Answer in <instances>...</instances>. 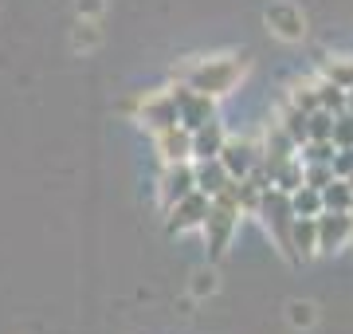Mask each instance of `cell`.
Wrapping results in <instances>:
<instances>
[{"label": "cell", "mask_w": 353, "mask_h": 334, "mask_svg": "<svg viewBox=\"0 0 353 334\" xmlns=\"http://www.w3.org/2000/svg\"><path fill=\"white\" fill-rule=\"evenodd\" d=\"M224 141H228V130H224V122H220V118L204 122L201 130H192V161H208V157H220Z\"/></svg>", "instance_id": "4fadbf2b"}, {"label": "cell", "mask_w": 353, "mask_h": 334, "mask_svg": "<svg viewBox=\"0 0 353 334\" xmlns=\"http://www.w3.org/2000/svg\"><path fill=\"white\" fill-rule=\"evenodd\" d=\"M240 197H236V181L228 185L224 193L212 197V205H208V217H204L201 232H204V248H208V256L220 259L232 248V236H236V228H240Z\"/></svg>", "instance_id": "7a4b0ae2"}, {"label": "cell", "mask_w": 353, "mask_h": 334, "mask_svg": "<svg viewBox=\"0 0 353 334\" xmlns=\"http://www.w3.org/2000/svg\"><path fill=\"white\" fill-rule=\"evenodd\" d=\"M334 110H326V106H318V110H310V138H330L334 141Z\"/></svg>", "instance_id": "d4e9b609"}, {"label": "cell", "mask_w": 353, "mask_h": 334, "mask_svg": "<svg viewBox=\"0 0 353 334\" xmlns=\"http://www.w3.org/2000/svg\"><path fill=\"white\" fill-rule=\"evenodd\" d=\"M173 99H176V122H181V126L201 130L204 122L216 118V99L204 95V90H192V87H185V83H176Z\"/></svg>", "instance_id": "8992f818"}, {"label": "cell", "mask_w": 353, "mask_h": 334, "mask_svg": "<svg viewBox=\"0 0 353 334\" xmlns=\"http://www.w3.org/2000/svg\"><path fill=\"white\" fill-rule=\"evenodd\" d=\"M275 122L290 134V141H294V146H303V141L310 138V115H306V110H299L294 103H283V110H279Z\"/></svg>", "instance_id": "2e32d148"}, {"label": "cell", "mask_w": 353, "mask_h": 334, "mask_svg": "<svg viewBox=\"0 0 353 334\" xmlns=\"http://www.w3.org/2000/svg\"><path fill=\"white\" fill-rule=\"evenodd\" d=\"M153 146H157V154H161L165 166H173V161H192V130L173 122V126H165L153 134Z\"/></svg>", "instance_id": "8fae6325"}, {"label": "cell", "mask_w": 353, "mask_h": 334, "mask_svg": "<svg viewBox=\"0 0 353 334\" xmlns=\"http://www.w3.org/2000/svg\"><path fill=\"white\" fill-rule=\"evenodd\" d=\"M330 166H334V177H350L353 173V146H338Z\"/></svg>", "instance_id": "4316f807"}, {"label": "cell", "mask_w": 353, "mask_h": 334, "mask_svg": "<svg viewBox=\"0 0 353 334\" xmlns=\"http://www.w3.org/2000/svg\"><path fill=\"white\" fill-rule=\"evenodd\" d=\"M259 154H263V161H259V166H263V169H267V177H271V173H275V169L287 161V157L299 154V146L290 141V134L279 126V122H271V126H267L263 146H259Z\"/></svg>", "instance_id": "7c38bea8"}, {"label": "cell", "mask_w": 353, "mask_h": 334, "mask_svg": "<svg viewBox=\"0 0 353 334\" xmlns=\"http://www.w3.org/2000/svg\"><path fill=\"white\" fill-rule=\"evenodd\" d=\"M334 146H353V115L350 110H341L334 118Z\"/></svg>", "instance_id": "484cf974"}, {"label": "cell", "mask_w": 353, "mask_h": 334, "mask_svg": "<svg viewBox=\"0 0 353 334\" xmlns=\"http://www.w3.org/2000/svg\"><path fill=\"white\" fill-rule=\"evenodd\" d=\"M126 110H134V118H138L145 130H165L176 122V99H173V87L165 90H145V95H138L134 103H126Z\"/></svg>", "instance_id": "277c9868"}, {"label": "cell", "mask_w": 353, "mask_h": 334, "mask_svg": "<svg viewBox=\"0 0 353 334\" xmlns=\"http://www.w3.org/2000/svg\"><path fill=\"white\" fill-rule=\"evenodd\" d=\"M192 169H196V189L201 193H208V197H216V193H224L228 185H232V173L224 169V161L220 157H208V161H192Z\"/></svg>", "instance_id": "9a60e30c"}, {"label": "cell", "mask_w": 353, "mask_h": 334, "mask_svg": "<svg viewBox=\"0 0 353 334\" xmlns=\"http://www.w3.org/2000/svg\"><path fill=\"white\" fill-rule=\"evenodd\" d=\"M353 240V213H322L318 217V252H341Z\"/></svg>", "instance_id": "30bf717a"}, {"label": "cell", "mask_w": 353, "mask_h": 334, "mask_svg": "<svg viewBox=\"0 0 353 334\" xmlns=\"http://www.w3.org/2000/svg\"><path fill=\"white\" fill-rule=\"evenodd\" d=\"M322 79H330L341 90H350L353 87V55H330L326 63H322Z\"/></svg>", "instance_id": "d6986e66"}, {"label": "cell", "mask_w": 353, "mask_h": 334, "mask_svg": "<svg viewBox=\"0 0 353 334\" xmlns=\"http://www.w3.org/2000/svg\"><path fill=\"white\" fill-rule=\"evenodd\" d=\"M350 213H353V208H350Z\"/></svg>", "instance_id": "d6a6232c"}, {"label": "cell", "mask_w": 353, "mask_h": 334, "mask_svg": "<svg viewBox=\"0 0 353 334\" xmlns=\"http://www.w3.org/2000/svg\"><path fill=\"white\" fill-rule=\"evenodd\" d=\"M220 161H224V169L232 173V177L240 181V177H252V169L263 161V154H259V146H255V141L232 138V134H228L224 150H220Z\"/></svg>", "instance_id": "9c48e42d"}, {"label": "cell", "mask_w": 353, "mask_h": 334, "mask_svg": "<svg viewBox=\"0 0 353 334\" xmlns=\"http://www.w3.org/2000/svg\"><path fill=\"white\" fill-rule=\"evenodd\" d=\"M290 322L294 326H310L314 322V307L310 303H290Z\"/></svg>", "instance_id": "f546056e"}, {"label": "cell", "mask_w": 353, "mask_h": 334, "mask_svg": "<svg viewBox=\"0 0 353 334\" xmlns=\"http://www.w3.org/2000/svg\"><path fill=\"white\" fill-rule=\"evenodd\" d=\"M287 103H294L299 110H306V115H310V110H318V87H314V83H303V79H294V83H290Z\"/></svg>", "instance_id": "7402d4cb"}, {"label": "cell", "mask_w": 353, "mask_h": 334, "mask_svg": "<svg viewBox=\"0 0 353 334\" xmlns=\"http://www.w3.org/2000/svg\"><path fill=\"white\" fill-rule=\"evenodd\" d=\"M102 8H106V0H75V12L79 20H99Z\"/></svg>", "instance_id": "f1b7e54d"}, {"label": "cell", "mask_w": 353, "mask_h": 334, "mask_svg": "<svg viewBox=\"0 0 353 334\" xmlns=\"http://www.w3.org/2000/svg\"><path fill=\"white\" fill-rule=\"evenodd\" d=\"M290 208H294V217H322L326 205H322V189L314 185H299L294 193H290Z\"/></svg>", "instance_id": "e0dca14e"}, {"label": "cell", "mask_w": 353, "mask_h": 334, "mask_svg": "<svg viewBox=\"0 0 353 334\" xmlns=\"http://www.w3.org/2000/svg\"><path fill=\"white\" fill-rule=\"evenodd\" d=\"M345 181H350V185H353V173H350V177H345Z\"/></svg>", "instance_id": "1f68e13d"}, {"label": "cell", "mask_w": 353, "mask_h": 334, "mask_svg": "<svg viewBox=\"0 0 353 334\" xmlns=\"http://www.w3.org/2000/svg\"><path fill=\"white\" fill-rule=\"evenodd\" d=\"M208 205H212V197L201 193V189H192L189 197H181L176 205L165 208V232H169V236H181V232L201 228L204 217H208Z\"/></svg>", "instance_id": "5b68a950"}, {"label": "cell", "mask_w": 353, "mask_h": 334, "mask_svg": "<svg viewBox=\"0 0 353 334\" xmlns=\"http://www.w3.org/2000/svg\"><path fill=\"white\" fill-rule=\"evenodd\" d=\"M252 67V55L240 52V55H201V59H189V63H176L173 67V79L185 83L192 90H204L212 99H224L243 83Z\"/></svg>", "instance_id": "6da1fadb"}, {"label": "cell", "mask_w": 353, "mask_h": 334, "mask_svg": "<svg viewBox=\"0 0 353 334\" xmlns=\"http://www.w3.org/2000/svg\"><path fill=\"white\" fill-rule=\"evenodd\" d=\"M99 39H102L99 20H79V24H75V32H71V43H75V48H83V52H90V48H99Z\"/></svg>", "instance_id": "cb8c5ba5"}, {"label": "cell", "mask_w": 353, "mask_h": 334, "mask_svg": "<svg viewBox=\"0 0 353 334\" xmlns=\"http://www.w3.org/2000/svg\"><path fill=\"white\" fill-rule=\"evenodd\" d=\"M263 20H267V28H271V36H279L283 43H299V39H306V16H303V8L290 4V0L267 4Z\"/></svg>", "instance_id": "52a82bcc"}, {"label": "cell", "mask_w": 353, "mask_h": 334, "mask_svg": "<svg viewBox=\"0 0 353 334\" xmlns=\"http://www.w3.org/2000/svg\"><path fill=\"white\" fill-rule=\"evenodd\" d=\"M318 256V217H294L290 224V259Z\"/></svg>", "instance_id": "5bb4252c"}, {"label": "cell", "mask_w": 353, "mask_h": 334, "mask_svg": "<svg viewBox=\"0 0 353 334\" xmlns=\"http://www.w3.org/2000/svg\"><path fill=\"white\" fill-rule=\"evenodd\" d=\"M322 205H326L330 213H350L353 208V185L345 177H334L326 189H322Z\"/></svg>", "instance_id": "ac0fdd59"}, {"label": "cell", "mask_w": 353, "mask_h": 334, "mask_svg": "<svg viewBox=\"0 0 353 334\" xmlns=\"http://www.w3.org/2000/svg\"><path fill=\"white\" fill-rule=\"evenodd\" d=\"M255 217L263 220V228L271 232V240L279 244V252L290 259V224H294V208H290V193L267 185L263 189V201H259V213Z\"/></svg>", "instance_id": "3957f363"}, {"label": "cell", "mask_w": 353, "mask_h": 334, "mask_svg": "<svg viewBox=\"0 0 353 334\" xmlns=\"http://www.w3.org/2000/svg\"><path fill=\"white\" fill-rule=\"evenodd\" d=\"M330 181H334V166L330 161H303V185L326 189Z\"/></svg>", "instance_id": "603a6c76"}, {"label": "cell", "mask_w": 353, "mask_h": 334, "mask_svg": "<svg viewBox=\"0 0 353 334\" xmlns=\"http://www.w3.org/2000/svg\"><path fill=\"white\" fill-rule=\"evenodd\" d=\"M216 291V271H196L192 275V295H212Z\"/></svg>", "instance_id": "83f0119b"}, {"label": "cell", "mask_w": 353, "mask_h": 334, "mask_svg": "<svg viewBox=\"0 0 353 334\" xmlns=\"http://www.w3.org/2000/svg\"><path fill=\"white\" fill-rule=\"evenodd\" d=\"M271 185H275V189H283V193H294V189L303 185V157H299V154L287 157V161L271 173Z\"/></svg>", "instance_id": "ffe728a7"}, {"label": "cell", "mask_w": 353, "mask_h": 334, "mask_svg": "<svg viewBox=\"0 0 353 334\" xmlns=\"http://www.w3.org/2000/svg\"><path fill=\"white\" fill-rule=\"evenodd\" d=\"M345 110H350V115H353V87L345 90Z\"/></svg>", "instance_id": "4dcf8cb0"}, {"label": "cell", "mask_w": 353, "mask_h": 334, "mask_svg": "<svg viewBox=\"0 0 353 334\" xmlns=\"http://www.w3.org/2000/svg\"><path fill=\"white\" fill-rule=\"evenodd\" d=\"M314 87H318V106H326V110H334V115L345 110V90H341V87H334V83L322 79V75L314 79Z\"/></svg>", "instance_id": "44dd1931"}, {"label": "cell", "mask_w": 353, "mask_h": 334, "mask_svg": "<svg viewBox=\"0 0 353 334\" xmlns=\"http://www.w3.org/2000/svg\"><path fill=\"white\" fill-rule=\"evenodd\" d=\"M196 189V169L192 161H173V166L161 169V181H157V197H161V208L176 205L181 197H189Z\"/></svg>", "instance_id": "ba28073f"}]
</instances>
